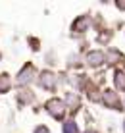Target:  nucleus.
<instances>
[{"label":"nucleus","instance_id":"nucleus-1","mask_svg":"<svg viewBox=\"0 0 125 133\" xmlns=\"http://www.w3.org/2000/svg\"><path fill=\"white\" fill-rule=\"evenodd\" d=\"M46 106H48V112L52 114L54 118H62L64 116V102H60V100L54 98V100H50Z\"/></svg>","mask_w":125,"mask_h":133},{"label":"nucleus","instance_id":"nucleus-2","mask_svg":"<svg viewBox=\"0 0 125 133\" xmlns=\"http://www.w3.org/2000/svg\"><path fill=\"white\" fill-rule=\"evenodd\" d=\"M87 60H89V64H92V66H98V64L104 62V54L102 52H91L89 56H87Z\"/></svg>","mask_w":125,"mask_h":133},{"label":"nucleus","instance_id":"nucleus-3","mask_svg":"<svg viewBox=\"0 0 125 133\" xmlns=\"http://www.w3.org/2000/svg\"><path fill=\"white\" fill-rule=\"evenodd\" d=\"M104 100L108 106H117V98H115V95L112 93V91H106L104 93Z\"/></svg>","mask_w":125,"mask_h":133},{"label":"nucleus","instance_id":"nucleus-4","mask_svg":"<svg viewBox=\"0 0 125 133\" xmlns=\"http://www.w3.org/2000/svg\"><path fill=\"white\" fill-rule=\"evenodd\" d=\"M115 85H117V89H125V71L115 73Z\"/></svg>","mask_w":125,"mask_h":133},{"label":"nucleus","instance_id":"nucleus-5","mask_svg":"<svg viewBox=\"0 0 125 133\" xmlns=\"http://www.w3.org/2000/svg\"><path fill=\"white\" fill-rule=\"evenodd\" d=\"M40 83H43L44 87H48V89H50V87L54 85V77L50 75V73H43V79H40Z\"/></svg>","mask_w":125,"mask_h":133},{"label":"nucleus","instance_id":"nucleus-6","mask_svg":"<svg viewBox=\"0 0 125 133\" xmlns=\"http://www.w3.org/2000/svg\"><path fill=\"white\" fill-rule=\"evenodd\" d=\"M64 133H77V125L73 122H67L66 125H64Z\"/></svg>","mask_w":125,"mask_h":133},{"label":"nucleus","instance_id":"nucleus-7","mask_svg":"<svg viewBox=\"0 0 125 133\" xmlns=\"http://www.w3.org/2000/svg\"><path fill=\"white\" fill-rule=\"evenodd\" d=\"M31 71H33V70H31V66H27V68H25V71L19 73V83H25V81L29 79L27 75H31Z\"/></svg>","mask_w":125,"mask_h":133},{"label":"nucleus","instance_id":"nucleus-8","mask_svg":"<svg viewBox=\"0 0 125 133\" xmlns=\"http://www.w3.org/2000/svg\"><path fill=\"white\" fill-rule=\"evenodd\" d=\"M37 133H48V131H46L44 127H39V129H37Z\"/></svg>","mask_w":125,"mask_h":133},{"label":"nucleus","instance_id":"nucleus-9","mask_svg":"<svg viewBox=\"0 0 125 133\" xmlns=\"http://www.w3.org/2000/svg\"><path fill=\"white\" fill-rule=\"evenodd\" d=\"M87 133H94V131H87Z\"/></svg>","mask_w":125,"mask_h":133}]
</instances>
